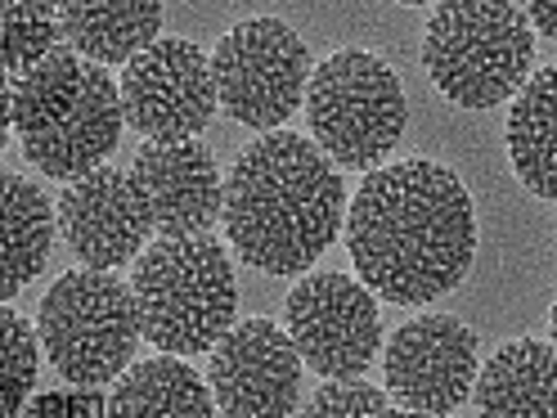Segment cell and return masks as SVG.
<instances>
[{
    "instance_id": "3",
    "label": "cell",
    "mask_w": 557,
    "mask_h": 418,
    "mask_svg": "<svg viewBox=\"0 0 557 418\" xmlns=\"http://www.w3.org/2000/svg\"><path fill=\"white\" fill-rule=\"evenodd\" d=\"M139 329L171 356H202L234 329L238 284L212 234L158 238L131 274Z\"/></svg>"
},
{
    "instance_id": "22",
    "label": "cell",
    "mask_w": 557,
    "mask_h": 418,
    "mask_svg": "<svg viewBox=\"0 0 557 418\" xmlns=\"http://www.w3.org/2000/svg\"><path fill=\"white\" fill-rule=\"evenodd\" d=\"M0 333H5V382H0V409L23 414L32 388H37V329H32L14 306L0 310Z\"/></svg>"
},
{
    "instance_id": "23",
    "label": "cell",
    "mask_w": 557,
    "mask_h": 418,
    "mask_svg": "<svg viewBox=\"0 0 557 418\" xmlns=\"http://www.w3.org/2000/svg\"><path fill=\"white\" fill-rule=\"evenodd\" d=\"M306 414H337V418H377L392 414V401L382 388L364 382V373L356 378H329L324 388L315 392V401L306 405Z\"/></svg>"
},
{
    "instance_id": "8",
    "label": "cell",
    "mask_w": 557,
    "mask_h": 418,
    "mask_svg": "<svg viewBox=\"0 0 557 418\" xmlns=\"http://www.w3.org/2000/svg\"><path fill=\"white\" fill-rule=\"evenodd\" d=\"M284 324L301 360L320 378H356L377 360L382 320L364 279L342 270H315L288 293Z\"/></svg>"
},
{
    "instance_id": "25",
    "label": "cell",
    "mask_w": 557,
    "mask_h": 418,
    "mask_svg": "<svg viewBox=\"0 0 557 418\" xmlns=\"http://www.w3.org/2000/svg\"><path fill=\"white\" fill-rule=\"evenodd\" d=\"M517 5L527 10L531 27H540L544 37H553V41H557V0H517Z\"/></svg>"
},
{
    "instance_id": "11",
    "label": "cell",
    "mask_w": 557,
    "mask_h": 418,
    "mask_svg": "<svg viewBox=\"0 0 557 418\" xmlns=\"http://www.w3.org/2000/svg\"><path fill=\"white\" fill-rule=\"evenodd\" d=\"M301 352L288 329L243 320L212 346V396L230 418H284L301 396Z\"/></svg>"
},
{
    "instance_id": "14",
    "label": "cell",
    "mask_w": 557,
    "mask_h": 418,
    "mask_svg": "<svg viewBox=\"0 0 557 418\" xmlns=\"http://www.w3.org/2000/svg\"><path fill=\"white\" fill-rule=\"evenodd\" d=\"M122 126H126L122 86L109 77V63H86V86L77 103L54 126L23 135V153L41 176L77 181L86 171L103 167V158L117 149Z\"/></svg>"
},
{
    "instance_id": "5",
    "label": "cell",
    "mask_w": 557,
    "mask_h": 418,
    "mask_svg": "<svg viewBox=\"0 0 557 418\" xmlns=\"http://www.w3.org/2000/svg\"><path fill=\"white\" fill-rule=\"evenodd\" d=\"M41 352L54 365V373L73 388H103L117 382L139 342V306L135 288L122 284L113 270H67L46 288L37 310Z\"/></svg>"
},
{
    "instance_id": "9",
    "label": "cell",
    "mask_w": 557,
    "mask_h": 418,
    "mask_svg": "<svg viewBox=\"0 0 557 418\" xmlns=\"http://www.w3.org/2000/svg\"><path fill=\"white\" fill-rule=\"evenodd\" d=\"M122 103L145 139H194L221 103L212 59L185 37H158L126 63Z\"/></svg>"
},
{
    "instance_id": "1",
    "label": "cell",
    "mask_w": 557,
    "mask_h": 418,
    "mask_svg": "<svg viewBox=\"0 0 557 418\" xmlns=\"http://www.w3.org/2000/svg\"><path fill=\"white\" fill-rule=\"evenodd\" d=\"M346 253L364 284L396 306H423L459 288L476 257L468 185L428 158L373 167L346 217Z\"/></svg>"
},
{
    "instance_id": "13",
    "label": "cell",
    "mask_w": 557,
    "mask_h": 418,
    "mask_svg": "<svg viewBox=\"0 0 557 418\" xmlns=\"http://www.w3.org/2000/svg\"><path fill=\"white\" fill-rule=\"evenodd\" d=\"M131 176L153 212L158 238L207 234L225 212V181L198 139H149L131 162Z\"/></svg>"
},
{
    "instance_id": "24",
    "label": "cell",
    "mask_w": 557,
    "mask_h": 418,
    "mask_svg": "<svg viewBox=\"0 0 557 418\" xmlns=\"http://www.w3.org/2000/svg\"><path fill=\"white\" fill-rule=\"evenodd\" d=\"M32 414H109V401H103L95 388H73V392H50L41 401H32Z\"/></svg>"
},
{
    "instance_id": "7",
    "label": "cell",
    "mask_w": 557,
    "mask_h": 418,
    "mask_svg": "<svg viewBox=\"0 0 557 418\" xmlns=\"http://www.w3.org/2000/svg\"><path fill=\"white\" fill-rule=\"evenodd\" d=\"M221 109L252 126L278 131L301 103L310 86V50L284 19H243L216 41L212 54Z\"/></svg>"
},
{
    "instance_id": "18",
    "label": "cell",
    "mask_w": 557,
    "mask_h": 418,
    "mask_svg": "<svg viewBox=\"0 0 557 418\" xmlns=\"http://www.w3.org/2000/svg\"><path fill=\"white\" fill-rule=\"evenodd\" d=\"M508 153L531 194L557 202V67L531 73L508 113Z\"/></svg>"
},
{
    "instance_id": "21",
    "label": "cell",
    "mask_w": 557,
    "mask_h": 418,
    "mask_svg": "<svg viewBox=\"0 0 557 418\" xmlns=\"http://www.w3.org/2000/svg\"><path fill=\"white\" fill-rule=\"evenodd\" d=\"M63 37L59 0H0V63L18 73L32 59L54 50Z\"/></svg>"
},
{
    "instance_id": "26",
    "label": "cell",
    "mask_w": 557,
    "mask_h": 418,
    "mask_svg": "<svg viewBox=\"0 0 557 418\" xmlns=\"http://www.w3.org/2000/svg\"><path fill=\"white\" fill-rule=\"evenodd\" d=\"M548 324H553V346H557V302H553V316H548Z\"/></svg>"
},
{
    "instance_id": "19",
    "label": "cell",
    "mask_w": 557,
    "mask_h": 418,
    "mask_svg": "<svg viewBox=\"0 0 557 418\" xmlns=\"http://www.w3.org/2000/svg\"><path fill=\"white\" fill-rule=\"evenodd\" d=\"M77 54V46H54L5 77V118L18 135H37L54 126L77 103L86 86V63Z\"/></svg>"
},
{
    "instance_id": "27",
    "label": "cell",
    "mask_w": 557,
    "mask_h": 418,
    "mask_svg": "<svg viewBox=\"0 0 557 418\" xmlns=\"http://www.w3.org/2000/svg\"><path fill=\"white\" fill-rule=\"evenodd\" d=\"M400 5H428V0H400Z\"/></svg>"
},
{
    "instance_id": "4",
    "label": "cell",
    "mask_w": 557,
    "mask_h": 418,
    "mask_svg": "<svg viewBox=\"0 0 557 418\" xmlns=\"http://www.w3.org/2000/svg\"><path fill=\"white\" fill-rule=\"evenodd\" d=\"M423 67L459 109H495L535 73V27L517 0H441L423 32Z\"/></svg>"
},
{
    "instance_id": "15",
    "label": "cell",
    "mask_w": 557,
    "mask_h": 418,
    "mask_svg": "<svg viewBox=\"0 0 557 418\" xmlns=\"http://www.w3.org/2000/svg\"><path fill=\"white\" fill-rule=\"evenodd\" d=\"M476 414H557V346L540 337H517L485 360L472 388Z\"/></svg>"
},
{
    "instance_id": "10",
    "label": "cell",
    "mask_w": 557,
    "mask_h": 418,
    "mask_svg": "<svg viewBox=\"0 0 557 418\" xmlns=\"http://www.w3.org/2000/svg\"><path fill=\"white\" fill-rule=\"evenodd\" d=\"M387 388L413 414H455L476 388V333L455 316H418L387 342Z\"/></svg>"
},
{
    "instance_id": "20",
    "label": "cell",
    "mask_w": 557,
    "mask_h": 418,
    "mask_svg": "<svg viewBox=\"0 0 557 418\" xmlns=\"http://www.w3.org/2000/svg\"><path fill=\"white\" fill-rule=\"evenodd\" d=\"M109 414H166V418H207L216 414V396L207 392V382L176 356H158V360H139L131 365L117 388L109 396Z\"/></svg>"
},
{
    "instance_id": "12",
    "label": "cell",
    "mask_w": 557,
    "mask_h": 418,
    "mask_svg": "<svg viewBox=\"0 0 557 418\" xmlns=\"http://www.w3.org/2000/svg\"><path fill=\"white\" fill-rule=\"evenodd\" d=\"M59 225L73 257L95 270L126 266L135 253H145V238L158 234L135 176L113 167H95L67 181V189L59 194Z\"/></svg>"
},
{
    "instance_id": "2",
    "label": "cell",
    "mask_w": 557,
    "mask_h": 418,
    "mask_svg": "<svg viewBox=\"0 0 557 418\" xmlns=\"http://www.w3.org/2000/svg\"><path fill=\"white\" fill-rule=\"evenodd\" d=\"M225 234L265 274H301L329 253L346 221L337 162L293 131H265L225 176Z\"/></svg>"
},
{
    "instance_id": "17",
    "label": "cell",
    "mask_w": 557,
    "mask_h": 418,
    "mask_svg": "<svg viewBox=\"0 0 557 418\" xmlns=\"http://www.w3.org/2000/svg\"><path fill=\"white\" fill-rule=\"evenodd\" d=\"M63 37L90 63H131L158 41L162 0H59Z\"/></svg>"
},
{
    "instance_id": "6",
    "label": "cell",
    "mask_w": 557,
    "mask_h": 418,
    "mask_svg": "<svg viewBox=\"0 0 557 418\" xmlns=\"http://www.w3.org/2000/svg\"><path fill=\"white\" fill-rule=\"evenodd\" d=\"M306 122L315 145L351 171H373L387 158L409 122L405 86L396 67L373 50L329 54L306 86Z\"/></svg>"
},
{
    "instance_id": "16",
    "label": "cell",
    "mask_w": 557,
    "mask_h": 418,
    "mask_svg": "<svg viewBox=\"0 0 557 418\" xmlns=\"http://www.w3.org/2000/svg\"><path fill=\"white\" fill-rule=\"evenodd\" d=\"M59 202L37 181H0V297H18L50 261Z\"/></svg>"
}]
</instances>
